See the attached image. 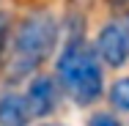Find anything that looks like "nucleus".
<instances>
[{"instance_id": "39448f33", "label": "nucleus", "mask_w": 129, "mask_h": 126, "mask_svg": "<svg viewBox=\"0 0 129 126\" xmlns=\"http://www.w3.org/2000/svg\"><path fill=\"white\" fill-rule=\"evenodd\" d=\"M30 121L33 115L27 110L25 93H17V91L0 93V126H27Z\"/></svg>"}, {"instance_id": "20e7f679", "label": "nucleus", "mask_w": 129, "mask_h": 126, "mask_svg": "<svg viewBox=\"0 0 129 126\" xmlns=\"http://www.w3.org/2000/svg\"><path fill=\"white\" fill-rule=\"evenodd\" d=\"M93 47H96V52H99V58H102L104 66H110V69L126 66V60H129V33H126V25L118 22V19L104 22Z\"/></svg>"}, {"instance_id": "0eeeda50", "label": "nucleus", "mask_w": 129, "mask_h": 126, "mask_svg": "<svg viewBox=\"0 0 129 126\" xmlns=\"http://www.w3.org/2000/svg\"><path fill=\"white\" fill-rule=\"evenodd\" d=\"M11 33H14V22H11V17L0 8V63H3V58H6V52H8Z\"/></svg>"}, {"instance_id": "9d476101", "label": "nucleus", "mask_w": 129, "mask_h": 126, "mask_svg": "<svg viewBox=\"0 0 129 126\" xmlns=\"http://www.w3.org/2000/svg\"><path fill=\"white\" fill-rule=\"evenodd\" d=\"M41 126H60V123H41Z\"/></svg>"}, {"instance_id": "f03ea898", "label": "nucleus", "mask_w": 129, "mask_h": 126, "mask_svg": "<svg viewBox=\"0 0 129 126\" xmlns=\"http://www.w3.org/2000/svg\"><path fill=\"white\" fill-rule=\"evenodd\" d=\"M55 77L69 93L74 104L88 107L102 99L104 93V74H102V58L96 47H91L82 36H69L63 50L55 60Z\"/></svg>"}, {"instance_id": "423d86ee", "label": "nucleus", "mask_w": 129, "mask_h": 126, "mask_svg": "<svg viewBox=\"0 0 129 126\" xmlns=\"http://www.w3.org/2000/svg\"><path fill=\"white\" fill-rule=\"evenodd\" d=\"M107 99H110V104H113V110L129 112V77H118V79L110 85Z\"/></svg>"}, {"instance_id": "f257e3e1", "label": "nucleus", "mask_w": 129, "mask_h": 126, "mask_svg": "<svg viewBox=\"0 0 129 126\" xmlns=\"http://www.w3.org/2000/svg\"><path fill=\"white\" fill-rule=\"evenodd\" d=\"M58 36L60 25L50 11L39 8L22 17L14 33H11V44L3 58V74L8 85H19L22 79H30L33 74L41 71V66L52 58V52L58 47Z\"/></svg>"}, {"instance_id": "1a4fd4ad", "label": "nucleus", "mask_w": 129, "mask_h": 126, "mask_svg": "<svg viewBox=\"0 0 129 126\" xmlns=\"http://www.w3.org/2000/svg\"><path fill=\"white\" fill-rule=\"evenodd\" d=\"M124 25H126V33H129V14H126V19H124Z\"/></svg>"}, {"instance_id": "6e6552de", "label": "nucleus", "mask_w": 129, "mask_h": 126, "mask_svg": "<svg viewBox=\"0 0 129 126\" xmlns=\"http://www.w3.org/2000/svg\"><path fill=\"white\" fill-rule=\"evenodd\" d=\"M88 126H121V121L115 118V112L99 110V112H93V115L88 118Z\"/></svg>"}, {"instance_id": "7ed1b4c3", "label": "nucleus", "mask_w": 129, "mask_h": 126, "mask_svg": "<svg viewBox=\"0 0 129 126\" xmlns=\"http://www.w3.org/2000/svg\"><path fill=\"white\" fill-rule=\"evenodd\" d=\"M60 82L55 74H47V71H39L27 79V91H25V99H27V110L33 118L44 121L50 118L52 112L58 110L60 104Z\"/></svg>"}]
</instances>
